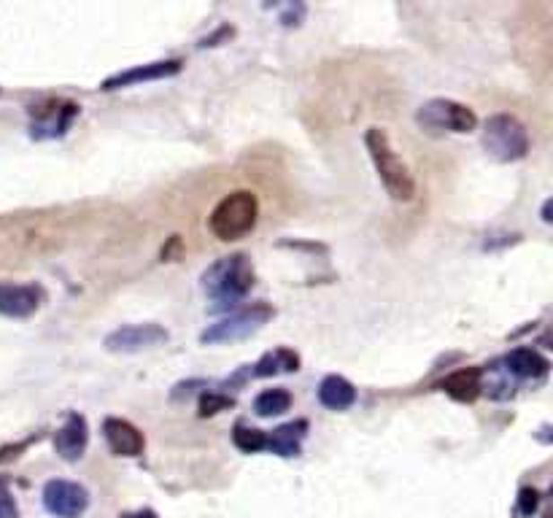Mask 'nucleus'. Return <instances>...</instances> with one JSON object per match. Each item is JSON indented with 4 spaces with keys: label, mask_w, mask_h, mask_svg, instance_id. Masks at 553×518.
I'll list each match as a JSON object with an SVG mask.
<instances>
[{
    "label": "nucleus",
    "mask_w": 553,
    "mask_h": 518,
    "mask_svg": "<svg viewBox=\"0 0 553 518\" xmlns=\"http://www.w3.org/2000/svg\"><path fill=\"white\" fill-rule=\"evenodd\" d=\"M292 408V394L281 386L276 389H265L257 399H254V413L259 418H270V416H281Z\"/></svg>",
    "instance_id": "19"
},
{
    "label": "nucleus",
    "mask_w": 553,
    "mask_h": 518,
    "mask_svg": "<svg viewBox=\"0 0 553 518\" xmlns=\"http://www.w3.org/2000/svg\"><path fill=\"white\" fill-rule=\"evenodd\" d=\"M233 443L243 451V453H257L265 448L268 443V435L262 429H254V426H246V424H238L235 432H233Z\"/></svg>",
    "instance_id": "20"
},
{
    "label": "nucleus",
    "mask_w": 553,
    "mask_h": 518,
    "mask_svg": "<svg viewBox=\"0 0 553 518\" xmlns=\"http://www.w3.org/2000/svg\"><path fill=\"white\" fill-rule=\"evenodd\" d=\"M364 146H367L370 160L375 165V173H378L381 184L386 187V192L391 195V200L410 203L416 195V181H413L408 165L402 162V157L394 152L389 133L383 127H370L364 133Z\"/></svg>",
    "instance_id": "1"
},
{
    "label": "nucleus",
    "mask_w": 553,
    "mask_h": 518,
    "mask_svg": "<svg viewBox=\"0 0 553 518\" xmlns=\"http://www.w3.org/2000/svg\"><path fill=\"white\" fill-rule=\"evenodd\" d=\"M44 507L57 518H79L90 507V491L82 483L55 478L44 486Z\"/></svg>",
    "instance_id": "7"
},
{
    "label": "nucleus",
    "mask_w": 553,
    "mask_h": 518,
    "mask_svg": "<svg viewBox=\"0 0 553 518\" xmlns=\"http://www.w3.org/2000/svg\"><path fill=\"white\" fill-rule=\"evenodd\" d=\"M305 435H308V421H305V418H297V421H289V424H281L278 429H273V432L268 435L265 448H270L273 453L289 459V456H297V453H300Z\"/></svg>",
    "instance_id": "15"
},
{
    "label": "nucleus",
    "mask_w": 553,
    "mask_h": 518,
    "mask_svg": "<svg viewBox=\"0 0 553 518\" xmlns=\"http://www.w3.org/2000/svg\"><path fill=\"white\" fill-rule=\"evenodd\" d=\"M257 216H259L257 195L249 189H238V192L224 195L216 203V208L208 216V227L219 241L230 243V241L249 235L257 227Z\"/></svg>",
    "instance_id": "3"
},
{
    "label": "nucleus",
    "mask_w": 553,
    "mask_h": 518,
    "mask_svg": "<svg viewBox=\"0 0 553 518\" xmlns=\"http://www.w3.org/2000/svg\"><path fill=\"white\" fill-rule=\"evenodd\" d=\"M273 319V308L268 303H254L249 308H241L214 324H208L200 335V343L214 346V343H233L243 340L254 332H259L268 321Z\"/></svg>",
    "instance_id": "5"
},
{
    "label": "nucleus",
    "mask_w": 553,
    "mask_h": 518,
    "mask_svg": "<svg viewBox=\"0 0 553 518\" xmlns=\"http://www.w3.org/2000/svg\"><path fill=\"white\" fill-rule=\"evenodd\" d=\"M90 443V426L82 413H68L66 424L55 435V451L66 461H79Z\"/></svg>",
    "instance_id": "13"
},
{
    "label": "nucleus",
    "mask_w": 553,
    "mask_h": 518,
    "mask_svg": "<svg viewBox=\"0 0 553 518\" xmlns=\"http://www.w3.org/2000/svg\"><path fill=\"white\" fill-rule=\"evenodd\" d=\"M79 106L68 101H49L47 106L33 109V138H57L76 119Z\"/></svg>",
    "instance_id": "10"
},
{
    "label": "nucleus",
    "mask_w": 553,
    "mask_h": 518,
    "mask_svg": "<svg viewBox=\"0 0 553 518\" xmlns=\"http://www.w3.org/2000/svg\"><path fill=\"white\" fill-rule=\"evenodd\" d=\"M200 281H203V292L216 305H235L254 286V268L246 254H233V257L216 259L203 273Z\"/></svg>",
    "instance_id": "2"
},
{
    "label": "nucleus",
    "mask_w": 553,
    "mask_h": 518,
    "mask_svg": "<svg viewBox=\"0 0 553 518\" xmlns=\"http://www.w3.org/2000/svg\"><path fill=\"white\" fill-rule=\"evenodd\" d=\"M505 373L513 375V378H521V381H534V378H542L548 373V359L540 356L534 348H515L505 356L502 362Z\"/></svg>",
    "instance_id": "14"
},
{
    "label": "nucleus",
    "mask_w": 553,
    "mask_h": 518,
    "mask_svg": "<svg viewBox=\"0 0 553 518\" xmlns=\"http://www.w3.org/2000/svg\"><path fill=\"white\" fill-rule=\"evenodd\" d=\"M171 335L165 327L160 324H127V327H119L114 332L106 335L103 346L106 351L111 354H138V351H146V348H154L160 343H165Z\"/></svg>",
    "instance_id": "8"
},
{
    "label": "nucleus",
    "mask_w": 553,
    "mask_h": 518,
    "mask_svg": "<svg viewBox=\"0 0 553 518\" xmlns=\"http://www.w3.org/2000/svg\"><path fill=\"white\" fill-rule=\"evenodd\" d=\"M125 518H157V513H154V510H141V513H136V515H125Z\"/></svg>",
    "instance_id": "24"
},
{
    "label": "nucleus",
    "mask_w": 553,
    "mask_h": 518,
    "mask_svg": "<svg viewBox=\"0 0 553 518\" xmlns=\"http://www.w3.org/2000/svg\"><path fill=\"white\" fill-rule=\"evenodd\" d=\"M542 222H550V203L542 206Z\"/></svg>",
    "instance_id": "25"
},
{
    "label": "nucleus",
    "mask_w": 553,
    "mask_h": 518,
    "mask_svg": "<svg viewBox=\"0 0 553 518\" xmlns=\"http://www.w3.org/2000/svg\"><path fill=\"white\" fill-rule=\"evenodd\" d=\"M480 378H483V373H480L478 367H461V370L445 375V378L440 381V389H443L448 397L459 399V402H472V399L480 394V389H483Z\"/></svg>",
    "instance_id": "16"
},
{
    "label": "nucleus",
    "mask_w": 553,
    "mask_h": 518,
    "mask_svg": "<svg viewBox=\"0 0 553 518\" xmlns=\"http://www.w3.org/2000/svg\"><path fill=\"white\" fill-rule=\"evenodd\" d=\"M0 518H20V510H17V502L6 486V480H0Z\"/></svg>",
    "instance_id": "22"
},
{
    "label": "nucleus",
    "mask_w": 553,
    "mask_h": 518,
    "mask_svg": "<svg viewBox=\"0 0 553 518\" xmlns=\"http://www.w3.org/2000/svg\"><path fill=\"white\" fill-rule=\"evenodd\" d=\"M44 303V289L36 284H0V316L28 319Z\"/></svg>",
    "instance_id": "9"
},
{
    "label": "nucleus",
    "mask_w": 553,
    "mask_h": 518,
    "mask_svg": "<svg viewBox=\"0 0 553 518\" xmlns=\"http://www.w3.org/2000/svg\"><path fill=\"white\" fill-rule=\"evenodd\" d=\"M416 122L429 133H472L478 127L475 111L448 98H434L424 103L416 114Z\"/></svg>",
    "instance_id": "6"
},
{
    "label": "nucleus",
    "mask_w": 553,
    "mask_h": 518,
    "mask_svg": "<svg viewBox=\"0 0 553 518\" xmlns=\"http://www.w3.org/2000/svg\"><path fill=\"white\" fill-rule=\"evenodd\" d=\"M483 149L496 162H518L529 152L526 127L510 114H494L483 127Z\"/></svg>",
    "instance_id": "4"
},
{
    "label": "nucleus",
    "mask_w": 553,
    "mask_h": 518,
    "mask_svg": "<svg viewBox=\"0 0 553 518\" xmlns=\"http://www.w3.org/2000/svg\"><path fill=\"white\" fill-rule=\"evenodd\" d=\"M181 71V60H160V63H146V66H136V68H127L122 74H114L103 82L101 90L106 92H114V90H122V87H136V84H144V82H160V79H171Z\"/></svg>",
    "instance_id": "11"
},
{
    "label": "nucleus",
    "mask_w": 553,
    "mask_h": 518,
    "mask_svg": "<svg viewBox=\"0 0 553 518\" xmlns=\"http://www.w3.org/2000/svg\"><path fill=\"white\" fill-rule=\"evenodd\" d=\"M537 505H540V491H537V488H521V494H518V510H521V515H534Z\"/></svg>",
    "instance_id": "23"
},
{
    "label": "nucleus",
    "mask_w": 553,
    "mask_h": 518,
    "mask_svg": "<svg viewBox=\"0 0 553 518\" xmlns=\"http://www.w3.org/2000/svg\"><path fill=\"white\" fill-rule=\"evenodd\" d=\"M300 370V356L289 348H276L268 351L251 370V375L257 378H268V375H278V373H297Z\"/></svg>",
    "instance_id": "18"
},
{
    "label": "nucleus",
    "mask_w": 553,
    "mask_h": 518,
    "mask_svg": "<svg viewBox=\"0 0 553 518\" xmlns=\"http://www.w3.org/2000/svg\"><path fill=\"white\" fill-rule=\"evenodd\" d=\"M233 405H235L233 397L219 394V391H206V394L200 397V416H216V413H222V410H227V408H233Z\"/></svg>",
    "instance_id": "21"
},
{
    "label": "nucleus",
    "mask_w": 553,
    "mask_h": 518,
    "mask_svg": "<svg viewBox=\"0 0 553 518\" xmlns=\"http://www.w3.org/2000/svg\"><path fill=\"white\" fill-rule=\"evenodd\" d=\"M103 437L109 443V448L117 453V456H141L144 448H146V440H144V432L130 424L127 418H106L103 421Z\"/></svg>",
    "instance_id": "12"
},
{
    "label": "nucleus",
    "mask_w": 553,
    "mask_h": 518,
    "mask_svg": "<svg viewBox=\"0 0 553 518\" xmlns=\"http://www.w3.org/2000/svg\"><path fill=\"white\" fill-rule=\"evenodd\" d=\"M319 402L329 410H346L356 402V389L343 375H327L319 383Z\"/></svg>",
    "instance_id": "17"
}]
</instances>
